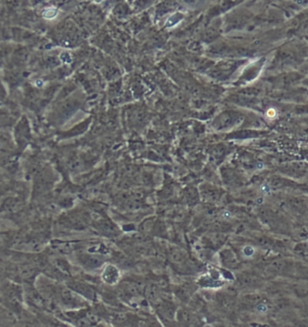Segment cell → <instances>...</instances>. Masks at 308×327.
Wrapping results in <instances>:
<instances>
[{"mask_svg": "<svg viewBox=\"0 0 308 327\" xmlns=\"http://www.w3.org/2000/svg\"><path fill=\"white\" fill-rule=\"evenodd\" d=\"M69 288L75 293L80 295L82 298L94 301L96 299V292L90 285L81 281H72L69 284Z\"/></svg>", "mask_w": 308, "mask_h": 327, "instance_id": "5", "label": "cell"}, {"mask_svg": "<svg viewBox=\"0 0 308 327\" xmlns=\"http://www.w3.org/2000/svg\"><path fill=\"white\" fill-rule=\"evenodd\" d=\"M177 321L184 327H193L196 323V317L191 311L180 309L177 311Z\"/></svg>", "mask_w": 308, "mask_h": 327, "instance_id": "7", "label": "cell"}, {"mask_svg": "<svg viewBox=\"0 0 308 327\" xmlns=\"http://www.w3.org/2000/svg\"><path fill=\"white\" fill-rule=\"evenodd\" d=\"M262 298L258 294H248L243 297V304L246 307H255L261 304Z\"/></svg>", "mask_w": 308, "mask_h": 327, "instance_id": "10", "label": "cell"}, {"mask_svg": "<svg viewBox=\"0 0 308 327\" xmlns=\"http://www.w3.org/2000/svg\"><path fill=\"white\" fill-rule=\"evenodd\" d=\"M237 285L243 288L253 289L262 286L263 280L262 278L255 273L244 271L237 276Z\"/></svg>", "mask_w": 308, "mask_h": 327, "instance_id": "2", "label": "cell"}, {"mask_svg": "<svg viewBox=\"0 0 308 327\" xmlns=\"http://www.w3.org/2000/svg\"><path fill=\"white\" fill-rule=\"evenodd\" d=\"M111 320L116 327H140L139 317L130 314L118 313L111 316Z\"/></svg>", "mask_w": 308, "mask_h": 327, "instance_id": "3", "label": "cell"}, {"mask_svg": "<svg viewBox=\"0 0 308 327\" xmlns=\"http://www.w3.org/2000/svg\"><path fill=\"white\" fill-rule=\"evenodd\" d=\"M78 261L85 270H93L103 267L105 258L103 255L87 252L79 254Z\"/></svg>", "mask_w": 308, "mask_h": 327, "instance_id": "1", "label": "cell"}, {"mask_svg": "<svg viewBox=\"0 0 308 327\" xmlns=\"http://www.w3.org/2000/svg\"><path fill=\"white\" fill-rule=\"evenodd\" d=\"M289 269V262L284 258H277L272 260L267 266V271L269 274L281 275Z\"/></svg>", "mask_w": 308, "mask_h": 327, "instance_id": "6", "label": "cell"}, {"mask_svg": "<svg viewBox=\"0 0 308 327\" xmlns=\"http://www.w3.org/2000/svg\"><path fill=\"white\" fill-rule=\"evenodd\" d=\"M100 278L105 284L110 286H114L119 283L120 279V271L119 268L113 264L105 265L103 267Z\"/></svg>", "mask_w": 308, "mask_h": 327, "instance_id": "4", "label": "cell"}, {"mask_svg": "<svg viewBox=\"0 0 308 327\" xmlns=\"http://www.w3.org/2000/svg\"><path fill=\"white\" fill-rule=\"evenodd\" d=\"M217 301L224 311L231 310L235 306L234 297L229 293H221L218 296Z\"/></svg>", "mask_w": 308, "mask_h": 327, "instance_id": "8", "label": "cell"}, {"mask_svg": "<svg viewBox=\"0 0 308 327\" xmlns=\"http://www.w3.org/2000/svg\"><path fill=\"white\" fill-rule=\"evenodd\" d=\"M222 262L224 266L229 268V269H235L238 265V261L236 255L233 251L230 250H225L222 251Z\"/></svg>", "mask_w": 308, "mask_h": 327, "instance_id": "9", "label": "cell"}]
</instances>
